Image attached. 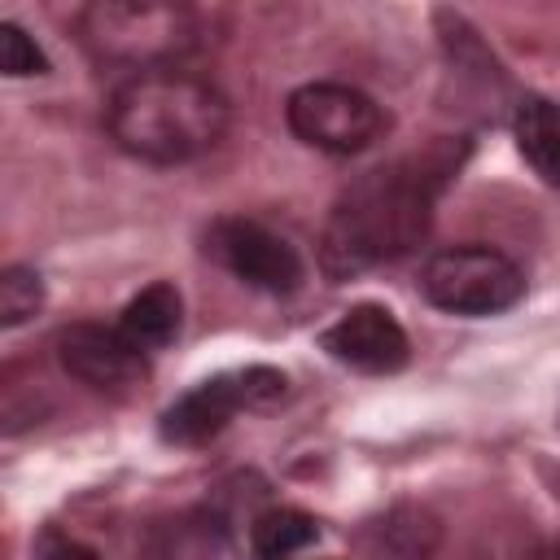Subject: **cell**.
Here are the masks:
<instances>
[{
  "mask_svg": "<svg viewBox=\"0 0 560 560\" xmlns=\"http://www.w3.org/2000/svg\"><path fill=\"white\" fill-rule=\"evenodd\" d=\"M464 144L438 140L424 153L398 158L359 175L332 206L319 236V267L332 280H350L376 262L402 258L429 232L442 184L459 171Z\"/></svg>",
  "mask_w": 560,
  "mask_h": 560,
  "instance_id": "obj_1",
  "label": "cell"
},
{
  "mask_svg": "<svg viewBox=\"0 0 560 560\" xmlns=\"http://www.w3.org/2000/svg\"><path fill=\"white\" fill-rule=\"evenodd\" d=\"M228 96L179 70L131 74L105 109L114 144L140 162L175 166L210 153L228 131Z\"/></svg>",
  "mask_w": 560,
  "mask_h": 560,
  "instance_id": "obj_2",
  "label": "cell"
},
{
  "mask_svg": "<svg viewBox=\"0 0 560 560\" xmlns=\"http://www.w3.org/2000/svg\"><path fill=\"white\" fill-rule=\"evenodd\" d=\"M79 35L92 57L109 66H140L144 70H166V61L184 57L201 22L184 4H162V0H96L79 13Z\"/></svg>",
  "mask_w": 560,
  "mask_h": 560,
  "instance_id": "obj_3",
  "label": "cell"
},
{
  "mask_svg": "<svg viewBox=\"0 0 560 560\" xmlns=\"http://www.w3.org/2000/svg\"><path fill=\"white\" fill-rule=\"evenodd\" d=\"M525 293L521 267L490 245H455L424 262V298L451 315H494Z\"/></svg>",
  "mask_w": 560,
  "mask_h": 560,
  "instance_id": "obj_4",
  "label": "cell"
},
{
  "mask_svg": "<svg viewBox=\"0 0 560 560\" xmlns=\"http://www.w3.org/2000/svg\"><path fill=\"white\" fill-rule=\"evenodd\" d=\"M289 131L324 153H359L385 131V109L346 83H306L284 105Z\"/></svg>",
  "mask_w": 560,
  "mask_h": 560,
  "instance_id": "obj_5",
  "label": "cell"
},
{
  "mask_svg": "<svg viewBox=\"0 0 560 560\" xmlns=\"http://www.w3.org/2000/svg\"><path fill=\"white\" fill-rule=\"evenodd\" d=\"M284 394V376L276 368H245V372H223L188 389L179 402L166 407L162 416V438L192 446L214 438L241 407H267Z\"/></svg>",
  "mask_w": 560,
  "mask_h": 560,
  "instance_id": "obj_6",
  "label": "cell"
},
{
  "mask_svg": "<svg viewBox=\"0 0 560 560\" xmlns=\"http://www.w3.org/2000/svg\"><path fill=\"white\" fill-rule=\"evenodd\" d=\"M206 249L245 284L267 289V293H293L302 284V258L298 249L267 232L254 219H219L206 236Z\"/></svg>",
  "mask_w": 560,
  "mask_h": 560,
  "instance_id": "obj_7",
  "label": "cell"
},
{
  "mask_svg": "<svg viewBox=\"0 0 560 560\" xmlns=\"http://www.w3.org/2000/svg\"><path fill=\"white\" fill-rule=\"evenodd\" d=\"M319 346L359 372H398L407 363V332L385 306H350L332 328H324Z\"/></svg>",
  "mask_w": 560,
  "mask_h": 560,
  "instance_id": "obj_8",
  "label": "cell"
},
{
  "mask_svg": "<svg viewBox=\"0 0 560 560\" xmlns=\"http://www.w3.org/2000/svg\"><path fill=\"white\" fill-rule=\"evenodd\" d=\"M144 350H136L122 328H105V324H70L57 337V359L70 376H79L83 385H131L144 372Z\"/></svg>",
  "mask_w": 560,
  "mask_h": 560,
  "instance_id": "obj_9",
  "label": "cell"
},
{
  "mask_svg": "<svg viewBox=\"0 0 560 560\" xmlns=\"http://www.w3.org/2000/svg\"><path fill=\"white\" fill-rule=\"evenodd\" d=\"M179 311H184V302H179L175 284L158 280V284L140 289V293L122 306L118 328H122V337H127L136 350H162V346L175 341V332H179Z\"/></svg>",
  "mask_w": 560,
  "mask_h": 560,
  "instance_id": "obj_10",
  "label": "cell"
},
{
  "mask_svg": "<svg viewBox=\"0 0 560 560\" xmlns=\"http://www.w3.org/2000/svg\"><path fill=\"white\" fill-rule=\"evenodd\" d=\"M433 547H438V525L420 508H394L368 534L372 560H429Z\"/></svg>",
  "mask_w": 560,
  "mask_h": 560,
  "instance_id": "obj_11",
  "label": "cell"
},
{
  "mask_svg": "<svg viewBox=\"0 0 560 560\" xmlns=\"http://www.w3.org/2000/svg\"><path fill=\"white\" fill-rule=\"evenodd\" d=\"M516 144L525 153V162L560 188V105L551 101H525L516 109Z\"/></svg>",
  "mask_w": 560,
  "mask_h": 560,
  "instance_id": "obj_12",
  "label": "cell"
},
{
  "mask_svg": "<svg viewBox=\"0 0 560 560\" xmlns=\"http://www.w3.org/2000/svg\"><path fill=\"white\" fill-rule=\"evenodd\" d=\"M315 538H319V525L293 508H276V512H262L254 521V551L262 560H284V556L311 547Z\"/></svg>",
  "mask_w": 560,
  "mask_h": 560,
  "instance_id": "obj_13",
  "label": "cell"
},
{
  "mask_svg": "<svg viewBox=\"0 0 560 560\" xmlns=\"http://www.w3.org/2000/svg\"><path fill=\"white\" fill-rule=\"evenodd\" d=\"M44 306V280L31 267H4L0 271V324L18 328Z\"/></svg>",
  "mask_w": 560,
  "mask_h": 560,
  "instance_id": "obj_14",
  "label": "cell"
},
{
  "mask_svg": "<svg viewBox=\"0 0 560 560\" xmlns=\"http://www.w3.org/2000/svg\"><path fill=\"white\" fill-rule=\"evenodd\" d=\"M0 70L9 79H26V74H44L48 70V57L39 52V44L18 22H0Z\"/></svg>",
  "mask_w": 560,
  "mask_h": 560,
  "instance_id": "obj_15",
  "label": "cell"
},
{
  "mask_svg": "<svg viewBox=\"0 0 560 560\" xmlns=\"http://www.w3.org/2000/svg\"><path fill=\"white\" fill-rule=\"evenodd\" d=\"M44 560H96L88 547H79V542H61V547H52Z\"/></svg>",
  "mask_w": 560,
  "mask_h": 560,
  "instance_id": "obj_16",
  "label": "cell"
},
{
  "mask_svg": "<svg viewBox=\"0 0 560 560\" xmlns=\"http://www.w3.org/2000/svg\"><path fill=\"white\" fill-rule=\"evenodd\" d=\"M551 560H560V547H556V556H551Z\"/></svg>",
  "mask_w": 560,
  "mask_h": 560,
  "instance_id": "obj_17",
  "label": "cell"
}]
</instances>
